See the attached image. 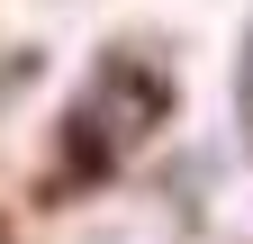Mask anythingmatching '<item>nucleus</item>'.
<instances>
[{"mask_svg": "<svg viewBox=\"0 0 253 244\" xmlns=\"http://www.w3.org/2000/svg\"><path fill=\"white\" fill-rule=\"evenodd\" d=\"M244 90H253V64H244Z\"/></svg>", "mask_w": 253, "mask_h": 244, "instance_id": "f257e3e1", "label": "nucleus"}]
</instances>
